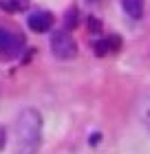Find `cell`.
<instances>
[{"label":"cell","mask_w":150,"mask_h":154,"mask_svg":"<svg viewBox=\"0 0 150 154\" xmlns=\"http://www.w3.org/2000/svg\"><path fill=\"white\" fill-rule=\"evenodd\" d=\"M13 143L18 154H35L42 143V115L35 108H24L16 119Z\"/></svg>","instance_id":"cell-1"},{"label":"cell","mask_w":150,"mask_h":154,"mask_svg":"<svg viewBox=\"0 0 150 154\" xmlns=\"http://www.w3.org/2000/svg\"><path fill=\"white\" fill-rule=\"evenodd\" d=\"M51 53L62 62H69L77 55V44L69 31H58L51 35Z\"/></svg>","instance_id":"cell-2"},{"label":"cell","mask_w":150,"mask_h":154,"mask_svg":"<svg viewBox=\"0 0 150 154\" xmlns=\"http://www.w3.org/2000/svg\"><path fill=\"white\" fill-rule=\"evenodd\" d=\"M24 51V38L13 29H0V55L2 57H18Z\"/></svg>","instance_id":"cell-3"},{"label":"cell","mask_w":150,"mask_h":154,"mask_svg":"<svg viewBox=\"0 0 150 154\" xmlns=\"http://www.w3.org/2000/svg\"><path fill=\"white\" fill-rule=\"evenodd\" d=\"M27 24L33 33H46L53 26V16L49 11H35L27 18Z\"/></svg>","instance_id":"cell-4"},{"label":"cell","mask_w":150,"mask_h":154,"mask_svg":"<svg viewBox=\"0 0 150 154\" xmlns=\"http://www.w3.org/2000/svg\"><path fill=\"white\" fill-rule=\"evenodd\" d=\"M137 119H139V123L150 132V93H144L137 99Z\"/></svg>","instance_id":"cell-5"},{"label":"cell","mask_w":150,"mask_h":154,"mask_svg":"<svg viewBox=\"0 0 150 154\" xmlns=\"http://www.w3.org/2000/svg\"><path fill=\"white\" fill-rule=\"evenodd\" d=\"M121 9L132 20H139L144 16V0H121Z\"/></svg>","instance_id":"cell-6"},{"label":"cell","mask_w":150,"mask_h":154,"mask_svg":"<svg viewBox=\"0 0 150 154\" xmlns=\"http://www.w3.org/2000/svg\"><path fill=\"white\" fill-rule=\"evenodd\" d=\"M93 48H95V55H106V53H110V51H117V48H119V38L97 40L95 44H93Z\"/></svg>","instance_id":"cell-7"},{"label":"cell","mask_w":150,"mask_h":154,"mask_svg":"<svg viewBox=\"0 0 150 154\" xmlns=\"http://www.w3.org/2000/svg\"><path fill=\"white\" fill-rule=\"evenodd\" d=\"M75 24H77V9H71L69 16H66V29H64V31L75 29Z\"/></svg>","instance_id":"cell-8"},{"label":"cell","mask_w":150,"mask_h":154,"mask_svg":"<svg viewBox=\"0 0 150 154\" xmlns=\"http://www.w3.org/2000/svg\"><path fill=\"white\" fill-rule=\"evenodd\" d=\"M0 7L7 11H16V9H20V2L18 0H0Z\"/></svg>","instance_id":"cell-9"},{"label":"cell","mask_w":150,"mask_h":154,"mask_svg":"<svg viewBox=\"0 0 150 154\" xmlns=\"http://www.w3.org/2000/svg\"><path fill=\"white\" fill-rule=\"evenodd\" d=\"M88 29H91L93 33H97L99 29H102V24H99V22H97L95 18H91V20H88Z\"/></svg>","instance_id":"cell-10"},{"label":"cell","mask_w":150,"mask_h":154,"mask_svg":"<svg viewBox=\"0 0 150 154\" xmlns=\"http://www.w3.org/2000/svg\"><path fill=\"white\" fill-rule=\"evenodd\" d=\"M2 145H5V130L0 128V148H2Z\"/></svg>","instance_id":"cell-11"}]
</instances>
